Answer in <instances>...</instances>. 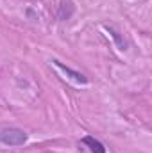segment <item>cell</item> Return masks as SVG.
Returning a JSON list of instances; mask_svg holds the SVG:
<instances>
[{
	"label": "cell",
	"mask_w": 152,
	"mask_h": 153,
	"mask_svg": "<svg viewBox=\"0 0 152 153\" xmlns=\"http://www.w3.org/2000/svg\"><path fill=\"white\" fill-rule=\"evenodd\" d=\"M29 139V134L16 126L0 128V143L4 146H23Z\"/></svg>",
	"instance_id": "obj_1"
},
{
	"label": "cell",
	"mask_w": 152,
	"mask_h": 153,
	"mask_svg": "<svg viewBox=\"0 0 152 153\" xmlns=\"http://www.w3.org/2000/svg\"><path fill=\"white\" fill-rule=\"evenodd\" d=\"M54 62V66L56 68H59L65 75H68V78H72L74 82H77V84H88V76L84 75V73H81V71H77V70H74V68H70V66H66V64H63L61 61H57V59H54L52 61Z\"/></svg>",
	"instance_id": "obj_2"
},
{
	"label": "cell",
	"mask_w": 152,
	"mask_h": 153,
	"mask_svg": "<svg viewBox=\"0 0 152 153\" xmlns=\"http://www.w3.org/2000/svg\"><path fill=\"white\" fill-rule=\"evenodd\" d=\"M74 13H75V5H74L72 0H61V2H59V7H57V20L66 22V20H70V18L74 16Z\"/></svg>",
	"instance_id": "obj_3"
},
{
	"label": "cell",
	"mask_w": 152,
	"mask_h": 153,
	"mask_svg": "<svg viewBox=\"0 0 152 153\" xmlns=\"http://www.w3.org/2000/svg\"><path fill=\"white\" fill-rule=\"evenodd\" d=\"M81 143H82L84 146H88L91 153H106V146H104L99 139H95L93 135H84V137L81 139Z\"/></svg>",
	"instance_id": "obj_4"
},
{
	"label": "cell",
	"mask_w": 152,
	"mask_h": 153,
	"mask_svg": "<svg viewBox=\"0 0 152 153\" xmlns=\"http://www.w3.org/2000/svg\"><path fill=\"white\" fill-rule=\"evenodd\" d=\"M104 30L114 39V43H116V46H118V50H122V52H125L127 50V41L123 39V36H120V32H116L113 27H104Z\"/></svg>",
	"instance_id": "obj_5"
}]
</instances>
